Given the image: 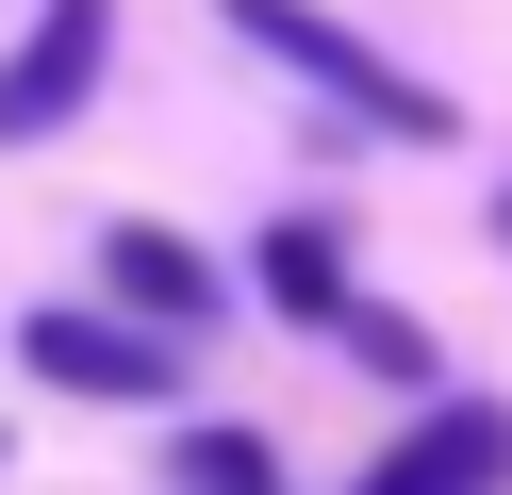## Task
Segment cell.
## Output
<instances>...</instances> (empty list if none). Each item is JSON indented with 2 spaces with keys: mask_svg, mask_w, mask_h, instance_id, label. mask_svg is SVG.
<instances>
[{
  "mask_svg": "<svg viewBox=\"0 0 512 495\" xmlns=\"http://www.w3.org/2000/svg\"><path fill=\"white\" fill-rule=\"evenodd\" d=\"M232 33H248V50H281V66H298L314 99H347V116H380V132H413V149H430V132H446V99L413 83L397 50H364V33H347V17H314V0H232Z\"/></svg>",
  "mask_w": 512,
  "mask_h": 495,
  "instance_id": "6da1fadb",
  "label": "cell"
},
{
  "mask_svg": "<svg viewBox=\"0 0 512 495\" xmlns=\"http://www.w3.org/2000/svg\"><path fill=\"white\" fill-rule=\"evenodd\" d=\"M100 50H116V0H34V33L0 50V149H34L100 99Z\"/></svg>",
  "mask_w": 512,
  "mask_h": 495,
  "instance_id": "7a4b0ae2",
  "label": "cell"
},
{
  "mask_svg": "<svg viewBox=\"0 0 512 495\" xmlns=\"http://www.w3.org/2000/svg\"><path fill=\"white\" fill-rule=\"evenodd\" d=\"M17 363L67 380V396H166V380H182V330H149V314H67V297H50V314L17 330Z\"/></svg>",
  "mask_w": 512,
  "mask_h": 495,
  "instance_id": "3957f363",
  "label": "cell"
},
{
  "mask_svg": "<svg viewBox=\"0 0 512 495\" xmlns=\"http://www.w3.org/2000/svg\"><path fill=\"white\" fill-rule=\"evenodd\" d=\"M364 495H512V413L496 396H463V413H430L397 462H380Z\"/></svg>",
  "mask_w": 512,
  "mask_h": 495,
  "instance_id": "277c9868",
  "label": "cell"
},
{
  "mask_svg": "<svg viewBox=\"0 0 512 495\" xmlns=\"http://www.w3.org/2000/svg\"><path fill=\"white\" fill-rule=\"evenodd\" d=\"M100 264H116V297H133V314H149V330H199V314H215V264H199V248H182V231H149V215H133V231H116V248H100Z\"/></svg>",
  "mask_w": 512,
  "mask_h": 495,
  "instance_id": "5b68a950",
  "label": "cell"
},
{
  "mask_svg": "<svg viewBox=\"0 0 512 495\" xmlns=\"http://www.w3.org/2000/svg\"><path fill=\"white\" fill-rule=\"evenodd\" d=\"M265 297H281L298 330H331V314H347V231H331V215H281V231H265Z\"/></svg>",
  "mask_w": 512,
  "mask_h": 495,
  "instance_id": "8992f818",
  "label": "cell"
},
{
  "mask_svg": "<svg viewBox=\"0 0 512 495\" xmlns=\"http://www.w3.org/2000/svg\"><path fill=\"white\" fill-rule=\"evenodd\" d=\"M182 495H265V446L248 429H182Z\"/></svg>",
  "mask_w": 512,
  "mask_h": 495,
  "instance_id": "52a82bcc",
  "label": "cell"
},
{
  "mask_svg": "<svg viewBox=\"0 0 512 495\" xmlns=\"http://www.w3.org/2000/svg\"><path fill=\"white\" fill-rule=\"evenodd\" d=\"M331 330H347V347H364V363H380V380H430V330H413V314H364V297H347V314H331Z\"/></svg>",
  "mask_w": 512,
  "mask_h": 495,
  "instance_id": "ba28073f",
  "label": "cell"
},
{
  "mask_svg": "<svg viewBox=\"0 0 512 495\" xmlns=\"http://www.w3.org/2000/svg\"><path fill=\"white\" fill-rule=\"evenodd\" d=\"M496 231H512V198H496Z\"/></svg>",
  "mask_w": 512,
  "mask_h": 495,
  "instance_id": "9c48e42d",
  "label": "cell"
}]
</instances>
